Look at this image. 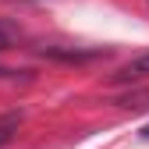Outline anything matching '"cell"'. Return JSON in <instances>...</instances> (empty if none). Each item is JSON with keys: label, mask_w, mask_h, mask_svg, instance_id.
Wrapping results in <instances>:
<instances>
[{"label": "cell", "mask_w": 149, "mask_h": 149, "mask_svg": "<svg viewBox=\"0 0 149 149\" xmlns=\"http://www.w3.org/2000/svg\"><path fill=\"white\" fill-rule=\"evenodd\" d=\"M142 135H146V139H149V128H146V132H142Z\"/></svg>", "instance_id": "obj_4"}, {"label": "cell", "mask_w": 149, "mask_h": 149, "mask_svg": "<svg viewBox=\"0 0 149 149\" xmlns=\"http://www.w3.org/2000/svg\"><path fill=\"white\" fill-rule=\"evenodd\" d=\"M0 74H4V71H0Z\"/></svg>", "instance_id": "obj_5"}, {"label": "cell", "mask_w": 149, "mask_h": 149, "mask_svg": "<svg viewBox=\"0 0 149 149\" xmlns=\"http://www.w3.org/2000/svg\"><path fill=\"white\" fill-rule=\"evenodd\" d=\"M142 78H149V50L139 53L135 61H128V64L117 71V82H142Z\"/></svg>", "instance_id": "obj_1"}, {"label": "cell", "mask_w": 149, "mask_h": 149, "mask_svg": "<svg viewBox=\"0 0 149 149\" xmlns=\"http://www.w3.org/2000/svg\"><path fill=\"white\" fill-rule=\"evenodd\" d=\"M14 128H18V117H4V121H0V146L11 139V132H14Z\"/></svg>", "instance_id": "obj_2"}, {"label": "cell", "mask_w": 149, "mask_h": 149, "mask_svg": "<svg viewBox=\"0 0 149 149\" xmlns=\"http://www.w3.org/2000/svg\"><path fill=\"white\" fill-rule=\"evenodd\" d=\"M11 43H14V29H11L7 22H0V50H7Z\"/></svg>", "instance_id": "obj_3"}]
</instances>
